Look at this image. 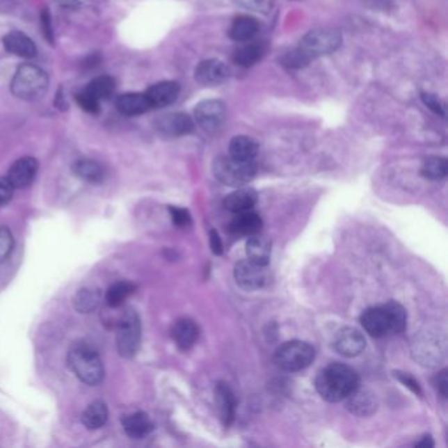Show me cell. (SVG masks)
<instances>
[{"instance_id":"cell-26","label":"cell","mask_w":448,"mask_h":448,"mask_svg":"<svg viewBox=\"0 0 448 448\" xmlns=\"http://www.w3.org/2000/svg\"><path fill=\"white\" fill-rule=\"evenodd\" d=\"M229 153L238 161H255L259 153V145L248 136H237L230 141Z\"/></svg>"},{"instance_id":"cell-27","label":"cell","mask_w":448,"mask_h":448,"mask_svg":"<svg viewBox=\"0 0 448 448\" xmlns=\"http://www.w3.org/2000/svg\"><path fill=\"white\" fill-rule=\"evenodd\" d=\"M72 173L88 183H102L106 177L104 168L93 159H79L72 165Z\"/></svg>"},{"instance_id":"cell-9","label":"cell","mask_w":448,"mask_h":448,"mask_svg":"<svg viewBox=\"0 0 448 448\" xmlns=\"http://www.w3.org/2000/svg\"><path fill=\"white\" fill-rule=\"evenodd\" d=\"M237 284L245 291H257L269 282L267 266H262L251 260H241L234 267Z\"/></svg>"},{"instance_id":"cell-31","label":"cell","mask_w":448,"mask_h":448,"mask_svg":"<svg viewBox=\"0 0 448 448\" xmlns=\"http://www.w3.org/2000/svg\"><path fill=\"white\" fill-rule=\"evenodd\" d=\"M448 163L446 158L430 157L422 163L421 174L430 180H440L447 177Z\"/></svg>"},{"instance_id":"cell-32","label":"cell","mask_w":448,"mask_h":448,"mask_svg":"<svg viewBox=\"0 0 448 448\" xmlns=\"http://www.w3.org/2000/svg\"><path fill=\"white\" fill-rule=\"evenodd\" d=\"M91 94L94 95L97 100H106L109 99L116 88V82L112 77L109 75H103V77H97L95 78L94 81L86 87Z\"/></svg>"},{"instance_id":"cell-28","label":"cell","mask_w":448,"mask_h":448,"mask_svg":"<svg viewBox=\"0 0 448 448\" xmlns=\"http://www.w3.org/2000/svg\"><path fill=\"white\" fill-rule=\"evenodd\" d=\"M108 421V408L106 402L94 401L87 406L82 414V424L88 430H97Z\"/></svg>"},{"instance_id":"cell-33","label":"cell","mask_w":448,"mask_h":448,"mask_svg":"<svg viewBox=\"0 0 448 448\" xmlns=\"http://www.w3.org/2000/svg\"><path fill=\"white\" fill-rule=\"evenodd\" d=\"M262 49L255 44H245L234 51V62L242 67H251L262 58Z\"/></svg>"},{"instance_id":"cell-44","label":"cell","mask_w":448,"mask_h":448,"mask_svg":"<svg viewBox=\"0 0 448 448\" xmlns=\"http://www.w3.org/2000/svg\"><path fill=\"white\" fill-rule=\"evenodd\" d=\"M209 245H211V248H212V253L214 255H223L224 245H223V241L218 236V233L214 229L209 232Z\"/></svg>"},{"instance_id":"cell-12","label":"cell","mask_w":448,"mask_h":448,"mask_svg":"<svg viewBox=\"0 0 448 448\" xmlns=\"http://www.w3.org/2000/svg\"><path fill=\"white\" fill-rule=\"evenodd\" d=\"M230 78V69L220 59H205L195 70V79L204 86H218Z\"/></svg>"},{"instance_id":"cell-38","label":"cell","mask_w":448,"mask_h":448,"mask_svg":"<svg viewBox=\"0 0 448 448\" xmlns=\"http://www.w3.org/2000/svg\"><path fill=\"white\" fill-rule=\"evenodd\" d=\"M168 212L171 214L173 223L179 227H187L192 224V217L187 209L177 208V207H168Z\"/></svg>"},{"instance_id":"cell-40","label":"cell","mask_w":448,"mask_h":448,"mask_svg":"<svg viewBox=\"0 0 448 448\" xmlns=\"http://www.w3.org/2000/svg\"><path fill=\"white\" fill-rule=\"evenodd\" d=\"M41 26H42V32H44L47 42L50 45H54V31H53V24H51V16H50L47 8L41 12Z\"/></svg>"},{"instance_id":"cell-45","label":"cell","mask_w":448,"mask_h":448,"mask_svg":"<svg viewBox=\"0 0 448 448\" xmlns=\"http://www.w3.org/2000/svg\"><path fill=\"white\" fill-rule=\"evenodd\" d=\"M415 447H434V440H433L431 435H424V437L421 438V440H419V442H417V443H415Z\"/></svg>"},{"instance_id":"cell-8","label":"cell","mask_w":448,"mask_h":448,"mask_svg":"<svg viewBox=\"0 0 448 448\" xmlns=\"http://www.w3.org/2000/svg\"><path fill=\"white\" fill-rule=\"evenodd\" d=\"M314 349L303 341H289L282 344L275 353V362L287 372L303 371L313 363Z\"/></svg>"},{"instance_id":"cell-5","label":"cell","mask_w":448,"mask_h":448,"mask_svg":"<svg viewBox=\"0 0 448 448\" xmlns=\"http://www.w3.org/2000/svg\"><path fill=\"white\" fill-rule=\"evenodd\" d=\"M255 161H238L233 157H217L213 161L214 177L229 187H243L257 175Z\"/></svg>"},{"instance_id":"cell-41","label":"cell","mask_w":448,"mask_h":448,"mask_svg":"<svg viewBox=\"0 0 448 448\" xmlns=\"http://www.w3.org/2000/svg\"><path fill=\"white\" fill-rule=\"evenodd\" d=\"M394 378H399V381H400V383H402L406 388H409V390H412V392L415 393L417 396H421V394H422V390H421V387H419L418 381H417L412 375L397 371V372H394Z\"/></svg>"},{"instance_id":"cell-19","label":"cell","mask_w":448,"mask_h":448,"mask_svg":"<svg viewBox=\"0 0 448 448\" xmlns=\"http://www.w3.org/2000/svg\"><path fill=\"white\" fill-rule=\"evenodd\" d=\"M236 217L229 225L232 234L237 237H251L259 233L263 226V221L258 213L248 211V212L236 213Z\"/></svg>"},{"instance_id":"cell-36","label":"cell","mask_w":448,"mask_h":448,"mask_svg":"<svg viewBox=\"0 0 448 448\" xmlns=\"http://www.w3.org/2000/svg\"><path fill=\"white\" fill-rule=\"evenodd\" d=\"M13 250V236L7 226H0V263L8 259Z\"/></svg>"},{"instance_id":"cell-25","label":"cell","mask_w":448,"mask_h":448,"mask_svg":"<svg viewBox=\"0 0 448 448\" xmlns=\"http://www.w3.org/2000/svg\"><path fill=\"white\" fill-rule=\"evenodd\" d=\"M259 31V23L255 17L243 15L238 16L230 26L229 35L237 42H248Z\"/></svg>"},{"instance_id":"cell-23","label":"cell","mask_w":448,"mask_h":448,"mask_svg":"<svg viewBox=\"0 0 448 448\" xmlns=\"http://www.w3.org/2000/svg\"><path fill=\"white\" fill-rule=\"evenodd\" d=\"M122 427L128 437L133 439H143L149 434H152L154 424L147 414L137 412V413L125 415L122 418Z\"/></svg>"},{"instance_id":"cell-43","label":"cell","mask_w":448,"mask_h":448,"mask_svg":"<svg viewBox=\"0 0 448 448\" xmlns=\"http://www.w3.org/2000/svg\"><path fill=\"white\" fill-rule=\"evenodd\" d=\"M434 385L437 388L438 392L443 396V397H447V387H448V380H447V371L443 369L442 372H439L437 376L434 378Z\"/></svg>"},{"instance_id":"cell-46","label":"cell","mask_w":448,"mask_h":448,"mask_svg":"<svg viewBox=\"0 0 448 448\" xmlns=\"http://www.w3.org/2000/svg\"><path fill=\"white\" fill-rule=\"evenodd\" d=\"M58 3L59 6L62 7H66V8H70V7H74L79 0H56Z\"/></svg>"},{"instance_id":"cell-2","label":"cell","mask_w":448,"mask_h":448,"mask_svg":"<svg viewBox=\"0 0 448 448\" xmlns=\"http://www.w3.org/2000/svg\"><path fill=\"white\" fill-rule=\"evenodd\" d=\"M406 310L401 304L390 301L380 307L366 309L360 316V323L369 335L381 338L390 333H402L406 328Z\"/></svg>"},{"instance_id":"cell-42","label":"cell","mask_w":448,"mask_h":448,"mask_svg":"<svg viewBox=\"0 0 448 448\" xmlns=\"http://www.w3.org/2000/svg\"><path fill=\"white\" fill-rule=\"evenodd\" d=\"M13 195V187L7 177H0V207L8 204Z\"/></svg>"},{"instance_id":"cell-35","label":"cell","mask_w":448,"mask_h":448,"mask_svg":"<svg viewBox=\"0 0 448 448\" xmlns=\"http://www.w3.org/2000/svg\"><path fill=\"white\" fill-rule=\"evenodd\" d=\"M310 62L312 61L305 57L297 47L288 51L287 54H284L283 58H282V63L289 69H301V67L307 66Z\"/></svg>"},{"instance_id":"cell-17","label":"cell","mask_w":448,"mask_h":448,"mask_svg":"<svg viewBox=\"0 0 448 448\" xmlns=\"http://www.w3.org/2000/svg\"><path fill=\"white\" fill-rule=\"evenodd\" d=\"M171 337L182 351H187L193 347L199 338V326L195 321L189 319H177L173 325Z\"/></svg>"},{"instance_id":"cell-14","label":"cell","mask_w":448,"mask_h":448,"mask_svg":"<svg viewBox=\"0 0 448 448\" xmlns=\"http://www.w3.org/2000/svg\"><path fill=\"white\" fill-rule=\"evenodd\" d=\"M38 162L33 157H23L11 166L7 179L13 189L29 187L37 175Z\"/></svg>"},{"instance_id":"cell-1","label":"cell","mask_w":448,"mask_h":448,"mask_svg":"<svg viewBox=\"0 0 448 448\" xmlns=\"http://www.w3.org/2000/svg\"><path fill=\"white\" fill-rule=\"evenodd\" d=\"M356 388H359L358 374L351 367L342 363H333L325 367L316 378V390L326 401H343Z\"/></svg>"},{"instance_id":"cell-15","label":"cell","mask_w":448,"mask_h":448,"mask_svg":"<svg viewBox=\"0 0 448 448\" xmlns=\"http://www.w3.org/2000/svg\"><path fill=\"white\" fill-rule=\"evenodd\" d=\"M216 405L220 414V419L225 427H229L234 422L237 410V399L234 392L224 381L217 383L214 390Z\"/></svg>"},{"instance_id":"cell-22","label":"cell","mask_w":448,"mask_h":448,"mask_svg":"<svg viewBox=\"0 0 448 448\" xmlns=\"http://www.w3.org/2000/svg\"><path fill=\"white\" fill-rule=\"evenodd\" d=\"M271 239L267 236L258 233L248 237V243H246L248 259L262 266H269L271 258Z\"/></svg>"},{"instance_id":"cell-4","label":"cell","mask_w":448,"mask_h":448,"mask_svg":"<svg viewBox=\"0 0 448 448\" xmlns=\"http://www.w3.org/2000/svg\"><path fill=\"white\" fill-rule=\"evenodd\" d=\"M49 78L41 67L25 63L22 65L12 78L11 91L16 97L25 102H35L47 94Z\"/></svg>"},{"instance_id":"cell-20","label":"cell","mask_w":448,"mask_h":448,"mask_svg":"<svg viewBox=\"0 0 448 448\" xmlns=\"http://www.w3.org/2000/svg\"><path fill=\"white\" fill-rule=\"evenodd\" d=\"M3 45L11 54L23 58H33L37 56V47L35 42L28 35H24L23 32L15 31L4 35Z\"/></svg>"},{"instance_id":"cell-34","label":"cell","mask_w":448,"mask_h":448,"mask_svg":"<svg viewBox=\"0 0 448 448\" xmlns=\"http://www.w3.org/2000/svg\"><path fill=\"white\" fill-rule=\"evenodd\" d=\"M77 102L83 111H86L88 113L97 115L100 112V100H97L87 88H84L77 94Z\"/></svg>"},{"instance_id":"cell-6","label":"cell","mask_w":448,"mask_h":448,"mask_svg":"<svg viewBox=\"0 0 448 448\" xmlns=\"http://www.w3.org/2000/svg\"><path fill=\"white\" fill-rule=\"evenodd\" d=\"M342 44V35L333 28H319L313 29L304 35L300 41L298 50L310 59L319 58L334 53Z\"/></svg>"},{"instance_id":"cell-21","label":"cell","mask_w":448,"mask_h":448,"mask_svg":"<svg viewBox=\"0 0 448 448\" xmlns=\"http://www.w3.org/2000/svg\"><path fill=\"white\" fill-rule=\"evenodd\" d=\"M258 201V193L253 189H238L229 193L224 200V207L232 213L253 211Z\"/></svg>"},{"instance_id":"cell-29","label":"cell","mask_w":448,"mask_h":448,"mask_svg":"<svg viewBox=\"0 0 448 448\" xmlns=\"http://www.w3.org/2000/svg\"><path fill=\"white\" fill-rule=\"evenodd\" d=\"M102 303V292L97 288H83L74 296V307L79 313H93Z\"/></svg>"},{"instance_id":"cell-16","label":"cell","mask_w":448,"mask_h":448,"mask_svg":"<svg viewBox=\"0 0 448 448\" xmlns=\"http://www.w3.org/2000/svg\"><path fill=\"white\" fill-rule=\"evenodd\" d=\"M180 86L173 81L157 83L145 94L147 96L152 108H163L173 104L179 96Z\"/></svg>"},{"instance_id":"cell-24","label":"cell","mask_w":448,"mask_h":448,"mask_svg":"<svg viewBox=\"0 0 448 448\" xmlns=\"http://www.w3.org/2000/svg\"><path fill=\"white\" fill-rule=\"evenodd\" d=\"M118 112L125 116H138L152 109L146 94L129 93L121 95L116 102Z\"/></svg>"},{"instance_id":"cell-18","label":"cell","mask_w":448,"mask_h":448,"mask_svg":"<svg viewBox=\"0 0 448 448\" xmlns=\"http://www.w3.org/2000/svg\"><path fill=\"white\" fill-rule=\"evenodd\" d=\"M346 408L355 415L368 417L376 412L378 401H376V397L369 390L356 388L346 399Z\"/></svg>"},{"instance_id":"cell-37","label":"cell","mask_w":448,"mask_h":448,"mask_svg":"<svg viewBox=\"0 0 448 448\" xmlns=\"http://www.w3.org/2000/svg\"><path fill=\"white\" fill-rule=\"evenodd\" d=\"M422 102L434 113H437V115L442 116V118L446 116V106H445V103L438 97L437 95L424 93L422 94Z\"/></svg>"},{"instance_id":"cell-39","label":"cell","mask_w":448,"mask_h":448,"mask_svg":"<svg viewBox=\"0 0 448 448\" xmlns=\"http://www.w3.org/2000/svg\"><path fill=\"white\" fill-rule=\"evenodd\" d=\"M236 3L246 10L262 13H267L271 8V0H236Z\"/></svg>"},{"instance_id":"cell-13","label":"cell","mask_w":448,"mask_h":448,"mask_svg":"<svg viewBox=\"0 0 448 448\" xmlns=\"http://www.w3.org/2000/svg\"><path fill=\"white\" fill-rule=\"evenodd\" d=\"M155 127L158 131L167 137H180L186 136L193 130V121L187 113L171 112L166 113L157 120Z\"/></svg>"},{"instance_id":"cell-3","label":"cell","mask_w":448,"mask_h":448,"mask_svg":"<svg viewBox=\"0 0 448 448\" xmlns=\"http://www.w3.org/2000/svg\"><path fill=\"white\" fill-rule=\"evenodd\" d=\"M72 374L87 385H99L104 378V366L99 354L87 344H77L67 355Z\"/></svg>"},{"instance_id":"cell-10","label":"cell","mask_w":448,"mask_h":448,"mask_svg":"<svg viewBox=\"0 0 448 448\" xmlns=\"http://www.w3.org/2000/svg\"><path fill=\"white\" fill-rule=\"evenodd\" d=\"M226 108L221 100L208 99L202 100L195 108V120L201 129L213 133L224 124Z\"/></svg>"},{"instance_id":"cell-11","label":"cell","mask_w":448,"mask_h":448,"mask_svg":"<svg viewBox=\"0 0 448 448\" xmlns=\"http://www.w3.org/2000/svg\"><path fill=\"white\" fill-rule=\"evenodd\" d=\"M333 346L338 354L346 358H354L365 351L366 338L354 328H343L335 334Z\"/></svg>"},{"instance_id":"cell-30","label":"cell","mask_w":448,"mask_h":448,"mask_svg":"<svg viewBox=\"0 0 448 448\" xmlns=\"http://www.w3.org/2000/svg\"><path fill=\"white\" fill-rule=\"evenodd\" d=\"M134 291H136V285L129 282H118V283L112 284L106 291V305L109 307H121Z\"/></svg>"},{"instance_id":"cell-7","label":"cell","mask_w":448,"mask_h":448,"mask_svg":"<svg viewBox=\"0 0 448 448\" xmlns=\"http://www.w3.org/2000/svg\"><path fill=\"white\" fill-rule=\"evenodd\" d=\"M140 343H141V319L134 309L128 307L118 321V337H116L118 354L125 359L133 358L140 349Z\"/></svg>"}]
</instances>
